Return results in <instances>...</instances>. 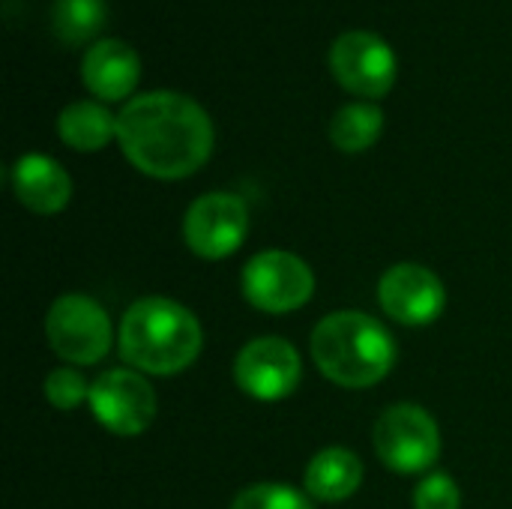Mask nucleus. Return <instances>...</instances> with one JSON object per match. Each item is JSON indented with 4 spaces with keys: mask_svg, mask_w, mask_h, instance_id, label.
<instances>
[{
    "mask_svg": "<svg viewBox=\"0 0 512 509\" xmlns=\"http://www.w3.org/2000/svg\"><path fill=\"white\" fill-rule=\"evenodd\" d=\"M57 132L66 147L93 153L117 138V117L105 105L84 99V102H72L60 111Z\"/></svg>",
    "mask_w": 512,
    "mask_h": 509,
    "instance_id": "nucleus-15",
    "label": "nucleus"
},
{
    "mask_svg": "<svg viewBox=\"0 0 512 509\" xmlns=\"http://www.w3.org/2000/svg\"><path fill=\"white\" fill-rule=\"evenodd\" d=\"M330 69L348 93L381 99L396 81V54L378 33L348 30L330 45Z\"/></svg>",
    "mask_w": 512,
    "mask_h": 509,
    "instance_id": "nucleus-7",
    "label": "nucleus"
},
{
    "mask_svg": "<svg viewBox=\"0 0 512 509\" xmlns=\"http://www.w3.org/2000/svg\"><path fill=\"white\" fill-rule=\"evenodd\" d=\"M198 318L168 297H144L132 303L120 321V354L147 375H177L201 354Z\"/></svg>",
    "mask_w": 512,
    "mask_h": 509,
    "instance_id": "nucleus-2",
    "label": "nucleus"
},
{
    "mask_svg": "<svg viewBox=\"0 0 512 509\" xmlns=\"http://www.w3.org/2000/svg\"><path fill=\"white\" fill-rule=\"evenodd\" d=\"M93 417L120 438H135L141 435L153 417H156V393L147 384L144 375L129 372V369H111L102 372L90 384V399H87Z\"/></svg>",
    "mask_w": 512,
    "mask_h": 509,
    "instance_id": "nucleus-8",
    "label": "nucleus"
},
{
    "mask_svg": "<svg viewBox=\"0 0 512 509\" xmlns=\"http://www.w3.org/2000/svg\"><path fill=\"white\" fill-rule=\"evenodd\" d=\"M306 492L318 501H345L363 483V462L345 447H327L306 465Z\"/></svg>",
    "mask_w": 512,
    "mask_h": 509,
    "instance_id": "nucleus-14",
    "label": "nucleus"
},
{
    "mask_svg": "<svg viewBox=\"0 0 512 509\" xmlns=\"http://www.w3.org/2000/svg\"><path fill=\"white\" fill-rule=\"evenodd\" d=\"M105 0H54L51 27L63 45H84L105 27Z\"/></svg>",
    "mask_w": 512,
    "mask_h": 509,
    "instance_id": "nucleus-17",
    "label": "nucleus"
},
{
    "mask_svg": "<svg viewBox=\"0 0 512 509\" xmlns=\"http://www.w3.org/2000/svg\"><path fill=\"white\" fill-rule=\"evenodd\" d=\"M231 509H312L309 498L282 483H258L237 495Z\"/></svg>",
    "mask_w": 512,
    "mask_h": 509,
    "instance_id": "nucleus-18",
    "label": "nucleus"
},
{
    "mask_svg": "<svg viewBox=\"0 0 512 509\" xmlns=\"http://www.w3.org/2000/svg\"><path fill=\"white\" fill-rule=\"evenodd\" d=\"M303 378L300 354L279 336H261L243 345L234 360V381L243 393L261 402H279L297 390Z\"/></svg>",
    "mask_w": 512,
    "mask_h": 509,
    "instance_id": "nucleus-10",
    "label": "nucleus"
},
{
    "mask_svg": "<svg viewBox=\"0 0 512 509\" xmlns=\"http://www.w3.org/2000/svg\"><path fill=\"white\" fill-rule=\"evenodd\" d=\"M117 141L126 159L156 180L195 174L213 153V123L207 111L171 90L135 96L117 117Z\"/></svg>",
    "mask_w": 512,
    "mask_h": 509,
    "instance_id": "nucleus-1",
    "label": "nucleus"
},
{
    "mask_svg": "<svg viewBox=\"0 0 512 509\" xmlns=\"http://www.w3.org/2000/svg\"><path fill=\"white\" fill-rule=\"evenodd\" d=\"M462 507V495L459 486L453 483L450 474L432 471L429 477L420 480V486L414 489V509H459Z\"/></svg>",
    "mask_w": 512,
    "mask_h": 509,
    "instance_id": "nucleus-20",
    "label": "nucleus"
},
{
    "mask_svg": "<svg viewBox=\"0 0 512 509\" xmlns=\"http://www.w3.org/2000/svg\"><path fill=\"white\" fill-rule=\"evenodd\" d=\"M243 294L246 300L270 315H285L306 306L315 294L312 267L282 249L258 252L243 267Z\"/></svg>",
    "mask_w": 512,
    "mask_h": 509,
    "instance_id": "nucleus-6",
    "label": "nucleus"
},
{
    "mask_svg": "<svg viewBox=\"0 0 512 509\" xmlns=\"http://www.w3.org/2000/svg\"><path fill=\"white\" fill-rule=\"evenodd\" d=\"M12 189L15 198L39 216L60 213L72 198V180L51 156L27 153L12 168Z\"/></svg>",
    "mask_w": 512,
    "mask_h": 509,
    "instance_id": "nucleus-13",
    "label": "nucleus"
},
{
    "mask_svg": "<svg viewBox=\"0 0 512 509\" xmlns=\"http://www.w3.org/2000/svg\"><path fill=\"white\" fill-rule=\"evenodd\" d=\"M381 129H384V114L378 105L351 102L339 108L336 117L330 120V141L342 153H363L381 138Z\"/></svg>",
    "mask_w": 512,
    "mask_h": 509,
    "instance_id": "nucleus-16",
    "label": "nucleus"
},
{
    "mask_svg": "<svg viewBox=\"0 0 512 509\" xmlns=\"http://www.w3.org/2000/svg\"><path fill=\"white\" fill-rule=\"evenodd\" d=\"M249 231V210L240 195L231 192H207L186 210L183 240L186 246L207 258L219 261L240 249Z\"/></svg>",
    "mask_w": 512,
    "mask_h": 509,
    "instance_id": "nucleus-9",
    "label": "nucleus"
},
{
    "mask_svg": "<svg viewBox=\"0 0 512 509\" xmlns=\"http://www.w3.org/2000/svg\"><path fill=\"white\" fill-rule=\"evenodd\" d=\"M375 453L396 474H420L438 462L441 435L420 405H393L375 423Z\"/></svg>",
    "mask_w": 512,
    "mask_h": 509,
    "instance_id": "nucleus-5",
    "label": "nucleus"
},
{
    "mask_svg": "<svg viewBox=\"0 0 512 509\" xmlns=\"http://www.w3.org/2000/svg\"><path fill=\"white\" fill-rule=\"evenodd\" d=\"M312 360L333 384L366 390L390 375L396 342L372 315L333 312L312 333Z\"/></svg>",
    "mask_w": 512,
    "mask_h": 509,
    "instance_id": "nucleus-3",
    "label": "nucleus"
},
{
    "mask_svg": "<svg viewBox=\"0 0 512 509\" xmlns=\"http://www.w3.org/2000/svg\"><path fill=\"white\" fill-rule=\"evenodd\" d=\"M45 339L60 360L90 366L111 351L114 330L108 312L96 300L84 294H63L45 315Z\"/></svg>",
    "mask_w": 512,
    "mask_h": 509,
    "instance_id": "nucleus-4",
    "label": "nucleus"
},
{
    "mask_svg": "<svg viewBox=\"0 0 512 509\" xmlns=\"http://www.w3.org/2000/svg\"><path fill=\"white\" fill-rule=\"evenodd\" d=\"M45 399L57 408V411H72L78 408L81 402L90 399V384L72 372V369H54L48 378H45Z\"/></svg>",
    "mask_w": 512,
    "mask_h": 509,
    "instance_id": "nucleus-19",
    "label": "nucleus"
},
{
    "mask_svg": "<svg viewBox=\"0 0 512 509\" xmlns=\"http://www.w3.org/2000/svg\"><path fill=\"white\" fill-rule=\"evenodd\" d=\"M378 303L393 321L423 327L441 318L447 306V291L429 267L396 264L378 282Z\"/></svg>",
    "mask_w": 512,
    "mask_h": 509,
    "instance_id": "nucleus-11",
    "label": "nucleus"
},
{
    "mask_svg": "<svg viewBox=\"0 0 512 509\" xmlns=\"http://www.w3.org/2000/svg\"><path fill=\"white\" fill-rule=\"evenodd\" d=\"M81 78L87 90L102 102L126 99L141 78V60L135 48H129L120 39H102L90 45L81 63Z\"/></svg>",
    "mask_w": 512,
    "mask_h": 509,
    "instance_id": "nucleus-12",
    "label": "nucleus"
}]
</instances>
